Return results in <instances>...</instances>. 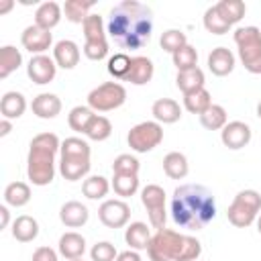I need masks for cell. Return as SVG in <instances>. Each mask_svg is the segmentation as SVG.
Here are the masks:
<instances>
[{
  "instance_id": "obj_1",
  "label": "cell",
  "mask_w": 261,
  "mask_h": 261,
  "mask_svg": "<svg viewBox=\"0 0 261 261\" xmlns=\"http://www.w3.org/2000/svg\"><path fill=\"white\" fill-rule=\"evenodd\" d=\"M106 33L122 49H141L153 33V12L147 4L124 0L110 8Z\"/></svg>"
},
{
  "instance_id": "obj_2",
  "label": "cell",
  "mask_w": 261,
  "mask_h": 261,
  "mask_svg": "<svg viewBox=\"0 0 261 261\" xmlns=\"http://www.w3.org/2000/svg\"><path fill=\"white\" fill-rule=\"evenodd\" d=\"M216 216L214 194L200 184H184L173 190L171 218L188 230H202Z\"/></svg>"
},
{
  "instance_id": "obj_3",
  "label": "cell",
  "mask_w": 261,
  "mask_h": 261,
  "mask_svg": "<svg viewBox=\"0 0 261 261\" xmlns=\"http://www.w3.org/2000/svg\"><path fill=\"white\" fill-rule=\"evenodd\" d=\"M61 149V141L55 133H39L29 145L27 175L33 186H49L55 177V155Z\"/></svg>"
},
{
  "instance_id": "obj_4",
  "label": "cell",
  "mask_w": 261,
  "mask_h": 261,
  "mask_svg": "<svg viewBox=\"0 0 261 261\" xmlns=\"http://www.w3.org/2000/svg\"><path fill=\"white\" fill-rule=\"evenodd\" d=\"M147 253L151 261H196L202 253V245L196 237L159 228L151 237Z\"/></svg>"
},
{
  "instance_id": "obj_5",
  "label": "cell",
  "mask_w": 261,
  "mask_h": 261,
  "mask_svg": "<svg viewBox=\"0 0 261 261\" xmlns=\"http://www.w3.org/2000/svg\"><path fill=\"white\" fill-rule=\"evenodd\" d=\"M90 145L80 137H67L59 149V173L67 181L84 179L90 171Z\"/></svg>"
},
{
  "instance_id": "obj_6",
  "label": "cell",
  "mask_w": 261,
  "mask_h": 261,
  "mask_svg": "<svg viewBox=\"0 0 261 261\" xmlns=\"http://www.w3.org/2000/svg\"><path fill=\"white\" fill-rule=\"evenodd\" d=\"M239 59L249 73H261V31L257 27H241L234 31Z\"/></svg>"
},
{
  "instance_id": "obj_7",
  "label": "cell",
  "mask_w": 261,
  "mask_h": 261,
  "mask_svg": "<svg viewBox=\"0 0 261 261\" xmlns=\"http://www.w3.org/2000/svg\"><path fill=\"white\" fill-rule=\"evenodd\" d=\"M261 210V194L255 190H241L226 210V218L237 228L251 226Z\"/></svg>"
},
{
  "instance_id": "obj_8",
  "label": "cell",
  "mask_w": 261,
  "mask_h": 261,
  "mask_svg": "<svg viewBox=\"0 0 261 261\" xmlns=\"http://www.w3.org/2000/svg\"><path fill=\"white\" fill-rule=\"evenodd\" d=\"M84 55L92 61H100L108 55V41H106V31H104V20L100 14H90L84 24Z\"/></svg>"
},
{
  "instance_id": "obj_9",
  "label": "cell",
  "mask_w": 261,
  "mask_h": 261,
  "mask_svg": "<svg viewBox=\"0 0 261 261\" xmlns=\"http://www.w3.org/2000/svg\"><path fill=\"white\" fill-rule=\"evenodd\" d=\"M126 102V90L118 82H104L88 94V106L94 112H110Z\"/></svg>"
},
{
  "instance_id": "obj_10",
  "label": "cell",
  "mask_w": 261,
  "mask_h": 261,
  "mask_svg": "<svg viewBox=\"0 0 261 261\" xmlns=\"http://www.w3.org/2000/svg\"><path fill=\"white\" fill-rule=\"evenodd\" d=\"M128 147L137 153H149L163 141V126L157 120H145L135 124L126 135Z\"/></svg>"
},
{
  "instance_id": "obj_11",
  "label": "cell",
  "mask_w": 261,
  "mask_h": 261,
  "mask_svg": "<svg viewBox=\"0 0 261 261\" xmlns=\"http://www.w3.org/2000/svg\"><path fill=\"white\" fill-rule=\"evenodd\" d=\"M141 202L143 206L147 208V214H149V224L153 228H165V218H167V212H165V190L157 184H149L141 190Z\"/></svg>"
},
{
  "instance_id": "obj_12",
  "label": "cell",
  "mask_w": 261,
  "mask_h": 261,
  "mask_svg": "<svg viewBox=\"0 0 261 261\" xmlns=\"http://www.w3.org/2000/svg\"><path fill=\"white\" fill-rule=\"evenodd\" d=\"M98 218L108 228H122L130 220V206L124 200H104L98 208Z\"/></svg>"
},
{
  "instance_id": "obj_13",
  "label": "cell",
  "mask_w": 261,
  "mask_h": 261,
  "mask_svg": "<svg viewBox=\"0 0 261 261\" xmlns=\"http://www.w3.org/2000/svg\"><path fill=\"white\" fill-rule=\"evenodd\" d=\"M220 141L224 147L237 151L249 145L251 141V126L243 120H230L224 124V128L220 130Z\"/></svg>"
},
{
  "instance_id": "obj_14",
  "label": "cell",
  "mask_w": 261,
  "mask_h": 261,
  "mask_svg": "<svg viewBox=\"0 0 261 261\" xmlns=\"http://www.w3.org/2000/svg\"><path fill=\"white\" fill-rule=\"evenodd\" d=\"M27 73H29V77L35 84L45 86V84H49V82L55 80L57 63L49 55H33L31 61H29V65H27Z\"/></svg>"
},
{
  "instance_id": "obj_15",
  "label": "cell",
  "mask_w": 261,
  "mask_h": 261,
  "mask_svg": "<svg viewBox=\"0 0 261 261\" xmlns=\"http://www.w3.org/2000/svg\"><path fill=\"white\" fill-rule=\"evenodd\" d=\"M20 43L27 51H31L35 55H45V51L53 43V37H51V31H45L37 24H29L20 35Z\"/></svg>"
},
{
  "instance_id": "obj_16",
  "label": "cell",
  "mask_w": 261,
  "mask_h": 261,
  "mask_svg": "<svg viewBox=\"0 0 261 261\" xmlns=\"http://www.w3.org/2000/svg\"><path fill=\"white\" fill-rule=\"evenodd\" d=\"M53 59L61 69H73L80 63V47L69 39H61L53 47Z\"/></svg>"
},
{
  "instance_id": "obj_17",
  "label": "cell",
  "mask_w": 261,
  "mask_h": 261,
  "mask_svg": "<svg viewBox=\"0 0 261 261\" xmlns=\"http://www.w3.org/2000/svg\"><path fill=\"white\" fill-rule=\"evenodd\" d=\"M31 110H33L35 116H39L43 120H49V118H55L61 112V100H59L57 94L43 92V94H39V96L33 98Z\"/></svg>"
},
{
  "instance_id": "obj_18",
  "label": "cell",
  "mask_w": 261,
  "mask_h": 261,
  "mask_svg": "<svg viewBox=\"0 0 261 261\" xmlns=\"http://www.w3.org/2000/svg\"><path fill=\"white\" fill-rule=\"evenodd\" d=\"M153 73H155L153 61L149 57H145V55H137V57L130 59V69H128L124 82H130L135 86H145V84L151 82Z\"/></svg>"
},
{
  "instance_id": "obj_19",
  "label": "cell",
  "mask_w": 261,
  "mask_h": 261,
  "mask_svg": "<svg viewBox=\"0 0 261 261\" xmlns=\"http://www.w3.org/2000/svg\"><path fill=\"white\" fill-rule=\"evenodd\" d=\"M208 69L218 75L224 77L234 69V53L226 47H216L208 53Z\"/></svg>"
},
{
  "instance_id": "obj_20",
  "label": "cell",
  "mask_w": 261,
  "mask_h": 261,
  "mask_svg": "<svg viewBox=\"0 0 261 261\" xmlns=\"http://www.w3.org/2000/svg\"><path fill=\"white\" fill-rule=\"evenodd\" d=\"M151 114L159 124H173L181 118V106L173 98H159L153 102Z\"/></svg>"
},
{
  "instance_id": "obj_21",
  "label": "cell",
  "mask_w": 261,
  "mask_h": 261,
  "mask_svg": "<svg viewBox=\"0 0 261 261\" xmlns=\"http://www.w3.org/2000/svg\"><path fill=\"white\" fill-rule=\"evenodd\" d=\"M59 218H61V222H63L65 226H69V228H80V226H84V224L88 222L90 212H88V208H86L82 202L69 200V202H65V204L61 206Z\"/></svg>"
},
{
  "instance_id": "obj_22",
  "label": "cell",
  "mask_w": 261,
  "mask_h": 261,
  "mask_svg": "<svg viewBox=\"0 0 261 261\" xmlns=\"http://www.w3.org/2000/svg\"><path fill=\"white\" fill-rule=\"evenodd\" d=\"M86 253V239L75 232V230H69L65 234H61L59 239V255L69 259V261H75V259H82Z\"/></svg>"
},
{
  "instance_id": "obj_23",
  "label": "cell",
  "mask_w": 261,
  "mask_h": 261,
  "mask_svg": "<svg viewBox=\"0 0 261 261\" xmlns=\"http://www.w3.org/2000/svg\"><path fill=\"white\" fill-rule=\"evenodd\" d=\"M61 14H63V6H59L53 0L43 2V4H39L37 12H35V24L45 29V31H51V29H55L59 24Z\"/></svg>"
},
{
  "instance_id": "obj_24",
  "label": "cell",
  "mask_w": 261,
  "mask_h": 261,
  "mask_svg": "<svg viewBox=\"0 0 261 261\" xmlns=\"http://www.w3.org/2000/svg\"><path fill=\"white\" fill-rule=\"evenodd\" d=\"M24 110H27V98L20 92H6L0 98V114H2V118H8V120L20 118L24 114Z\"/></svg>"
},
{
  "instance_id": "obj_25",
  "label": "cell",
  "mask_w": 261,
  "mask_h": 261,
  "mask_svg": "<svg viewBox=\"0 0 261 261\" xmlns=\"http://www.w3.org/2000/svg\"><path fill=\"white\" fill-rule=\"evenodd\" d=\"M151 237L153 234H151V230H149V226L145 222H130L126 226V230H124V241L135 251L147 249L149 243H151Z\"/></svg>"
},
{
  "instance_id": "obj_26",
  "label": "cell",
  "mask_w": 261,
  "mask_h": 261,
  "mask_svg": "<svg viewBox=\"0 0 261 261\" xmlns=\"http://www.w3.org/2000/svg\"><path fill=\"white\" fill-rule=\"evenodd\" d=\"M204 84H206V77H204V71H202L200 67L186 69V71H177V75H175V86L181 90L184 96L202 90Z\"/></svg>"
},
{
  "instance_id": "obj_27",
  "label": "cell",
  "mask_w": 261,
  "mask_h": 261,
  "mask_svg": "<svg viewBox=\"0 0 261 261\" xmlns=\"http://www.w3.org/2000/svg\"><path fill=\"white\" fill-rule=\"evenodd\" d=\"M39 234V222L29 216V214H20L16 216V220L12 222V237L18 243H31L35 241Z\"/></svg>"
},
{
  "instance_id": "obj_28",
  "label": "cell",
  "mask_w": 261,
  "mask_h": 261,
  "mask_svg": "<svg viewBox=\"0 0 261 261\" xmlns=\"http://www.w3.org/2000/svg\"><path fill=\"white\" fill-rule=\"evenodd\" d=\"M163 171L167 177L171 179H184L190 171V165H188V157L179 151H171L163 157Z\"/></svg>"
},
{
  "instance_id": "obj_29",
  "label": "cell",
  "mask_w": 261,
  "mask_h": 261,
  "mask_svg": "<svg viewBox=\"0 0 261 261\" xmlns=\"http://www.w3.org/2000/svg\"><path fill=\"white\" fill-rule=\"evenodd\" d=\"M4 202L8 206H14V208L27 206L31 202V188H29V184H24V181L8 184L6 190H4Z\"/></svg>"
},
{
  "instance_id": "obj_30",
  "label": "cell",
  "mask_w": 261,
  "mask_h": 261,
  "mask_svg": "<svg viewBox=\"0 0 261 261\" xmlns=\"http://www.w3.org/2000/svg\"><path fill=\"white\" fill-rule=\"evenodd\" d=\"M92 6H94V0H67L63 4V14L69 22L84 24V20L90 16Z\"/></svg>"
},
{
  "instance_id": "obj_31",
  "label": "cell",
  "mask_w": 261,
  "mask_h": 261,
  "mask_svg": "<svg viewBox=\"0 0 261 261\" xmlns=\"http://www.w3.org/2000/svg\"><path fill=\"white\" fill-rule=\"evenodd\" d=\"M22 63V55L14 45H4L0 49V77L6 80L12 71H16Z\"/></svg>"
},
{
  "instance_id": "obj_32",
  "label": "cell",
  "mask_w": 261,
  "mask_h": 261,
  "mask_svg": "<svg viewBox=\"0 0 261 261\" xmlns=\"http://www.w3.org/2000/svg\"><path fill=\"white\" fill-rule=\"evenodd\" d=\"M200 122H202V126L208 128V130H222L224 124L228 122V116H226L224 106H220V104L208 106V108L200 114Z\"/></svg>"
},
{
  "instance_id": "obj_33",
  "label": "cell",
  "mask_w": 261,
  "mask_h": 261,
  "mask_svg": "<svg viewBox=\"0 0 261 261\" xmlns=\"http://www.w3.org/2000/svg\"><path fill=\"white\" fill-rule=\"evenodd\" d=\"M216 6V10H218V14L232 27V24H237L239 20H243V16H245V12H247V6H245V2L243 0H220L218 4H214Z\"/></svg>"
},
{
  "instance_id": "obj_34",
  "label": "cell",
  "mask_w": 261,
  "mask_h": 261,
  "mask_svg": "<svg viewBox=\"0 0 261 261\" xmlns=\"http://www.w3.org/2000/svg\"><path fill=\"white\" fill-rule=\"evenodd\" d=\"M94 116H96V112H94L90 106H73V108L69 110V114H67V124H69L71 130L84 135Z\"/></svg>"
},
{
  "instance_id": "obj_35",
  "label": "cell",
  "mask_w": 261,
  "mask_h": 261,
  "mask_svg": "<svg viewBox=\"0 0 261 261\" xmlns=\"http://www.w3.org/2000/svg\"><path fill=\"white\" fill-rule=\"evenodd\" d=\"M110 186H112V184H110L104 175H90V177L84 179L82 192H84V196H86L88 200H100V198H104V196L108 194Z\"/></svg>"
},
{
  "instance_id": "obj_36",
  "label": "cell",
  "mask_w": 261,
  "mask_h": 261,
  "mask_svg": "<svg viewBox=\"0 0 261 261\" xmlns=\"http://www.w3.org/2000/svg\"><path fill=\"white\" fill-rule=\"evenodd\" d=\"M208 106H212V96H210V92L206 88L184 96V108L188 112H192V114H202Z\"/></svg>"
},
{
  "instance_id": "obj_37",
  "label": "cell",
  "mask_w": 261,
  "mask_h": 261,
  "mask_svg": "<svg viewBox=\"0 0 261 261\" xmlns=\"http://www.w3.org/2000/svg\"><path fill=\"white\" fill-rule=\"evenodd\" d=\"M84 135H86L90 141H106V139L112 135V122H110L106 116L96 114V116L92 118V122L88 124V128H86Z\"/></svg>"
},
{
  "instance_id": "obj_38",
  "label": "cell",
  "mask_w": 261,
  "mask_h": 261,
  "mask_svg": "<svg viewBox=\"0 0 261 261\" xmlns=\"http://www.w3.org/2000/svg\"><path fill=\"white\" fill-rule=\"evenodd\" d=\"M159 43H161V49H163V51H167V53L173 55L175 51H179L181 47L188 45V37H186V33L179 31V29H169V31H165V33L161 35Z\"/></svg>"
},
{
  "instance_id": "obj_39",
  "label": "cell",
  "mask_w": 261,
  "mask_h": 261,
  "mask_svg": "<svg viewBox=\"0 0 261 261\" xmlns=\"http://www.w3.org/2000/svg\"><path fill=\"white\" fill-rule=\"evenodd\" d=\"M171 59H173V65L177 67V71H186V69L198 67V51L192 45H186L179 51H175L171 55Z\"/></svg>"
},
{
  "instance_id": "obj_40",
  "label": "cell",
  "mask_w": 261,
  "mask_h": 261,
  "mask_svg": "<svg viewBox=\"0 0 261 261\" xmlns=\"http://www.w3.org/2000/svg\"><path fill=\"white\" fill-rule=\"evenodd\" d=\"M139 167H141V163L137 157H133L130 153H122L114 159L112 173L114 175H139Z\"/></svg>"
},
{
  "instance_id": "obj_41",
  "label": "cell",
  "mask_w": 261,
  "mask_h": 261,
  "mask_svg": "<svg viewBox=\"0 0 261 261\" xmlns=\"http://www.w3.org/2000/svg\"><path fill=\"white\" fill-rule=\"evenodd\" d=\"M112 190L120 198L135 196L139 190V175H114L112 177Z\"/></svg>"
},
{
  "instance_id": "obj_42",
  "label": "cell",
  "mask_w": 261,
  "mask_h": 261,
  "mask_svg": "<svg viewBox=\"0 0 261 261\" xmlns=\"http://www.w3.org/2000/svg\"><path fill=\"white\" fill-rule=\"evenodd\" d=\"M204 29H206L208 33H212V35H224V33H228L230 24L218 14L216 6H210V8L204 12Z\"/></svg>"
},
{
  "instance_id": "obj_43",
  "label": "cell",
  "mask_w": 261,
  "mask_h": 261,
  "mask_svg": "<svg viewBox=\"0 0 261 261\" xmlns=\"http://www.w3.org/2000/svg\"><path fill=\"white\" fill-rule=\"evenodd\" d=\"M130 59L133 57H128L126 53H114L108 59V73L114 75L116 80H122L124 82V77H126V73L130 69Z\"/></svg>"
},
{
  "instance_id": "obj_44",
  "label": "cell",
  "mask_w": 261,
  "mask_h": 261,
  "mask_svg": "<svg viewBox=\"0 0 261 261\" xmlns=\"http://www.w3.org/2000/svg\"><path fill=\"white\" fill-rule=\"evenodd\" d=\"M90 257L92 261H116L118 251L110 241H100L90 249Z\"/></svg>"
},
{
  "instance_id": "obj_45",
  "label": "cell",
  "mask_w": 261,
  "mask_h": 261,
  "mask_svg": "<svg viewBox=\"0 0 261 261\" xmlns=\"http://www.w3.org/2000/svg\"><path fill=\"white\" fill-rule=\"evenodd\" d=\"M33 261H59V259H57L55 249H51V247H39L33 253Z\"/></svg>"
},
{
  "instance_id": "obj_46",
  "label": "cell",
  "mask_w": 261,
  "mask_h": 261,
  "mask_svg": "<svg viewBox=\"0 0 261 261\" xmlns=\"http://www.w3.org/2000/svg\"><path fill=\"white\" fill-rule=\"evenodd\" d=\"M116 261H143V259H141V255H139V251H135V249H126V251H122V253H118V257H116Z\"/></svg>"
},
{
  "instance_id": "obj_47",
  "label": "cell",
  "mask_w": 261,
  "mask_h": 261,
  "mask_svg": "<svg viewBox=\"0 0 261 261\" xmlns=\"http://www.w3.org/2000/svg\"><path fill=\"white\" fill-rule=\"evenodd\" d=\"M10 222V212H8V204L0 206V228H6Z\"/></svg>"
},
{
  "instance_id": "obj_48",
  "label": "cell",
  "mask_w": 261,
  "mask_h": 261,
  "mask_svg": "<svg viewBox=\"0 0 261 261\" xmlns=\"http://www.w3.org/2000/svg\"><path fill=\"white\" fill-rule=\"evenodd\" d=\"M10 130H12V122H10L8 118H2V120H0V137L10 135Z\"/></svg>"
},
{
  "instance_id": "obj_49",
  "label": "cell",
  "mask_w": 261,
  "mask_h": 261,
  "mask_svg": "<svg viewBox=\"0 0 261 261\" xmlns=\"http://www.w3.org/2000/svg\"><path fill=\"white\" fill-rule=\"evenodd\" d=\"M12 6H14V2H12V0H6V2H2V4H0V14H6V12L12 8Z\"/></svg>"
},
{
  "instance_id": "obj_50",
  "label": "cell",
  "mask_w": 261,
  "mask_h": 261,
  "mask_svg": "<svg viewBox=\"0 0 261 261\" xmlns=\"http://www.w3.org/2000/svg\"><path fill=\"white\" fill-rule=\"evenodd\" d=\"M255 222H257V230H259V234H261V212H259V216H257Z\"/></svg>"
},
{
  "instance_id": "obj_51",
  "label": "cell",
  "mask_w": 261,
  "mask_h": 261,
  "mask_svg": "<svg viewBox=\"0 0 261 261\" xmlns=\"http://www.w3.org/2000/svg\"><path fill=\"white\" fill-rule=\"evenodd\" d=\"M257 116H259V118H261V102H259V104H257Z\"/></svg>"
},
{
  "instance_id": "obj_52",
  "label": "cell",
  "mask_w": 261,
  "mask_h": 261,
  "mask_svg": "<svg viewBox=\"0 0 261 261\" xmlns=\"http://www.w3.org/2000/svg\"><path fill=\"white\" fill-rule=\"evenodd\" d=\"M75 261H84V259H75Z\"/></svg>"
}]
</instances>
